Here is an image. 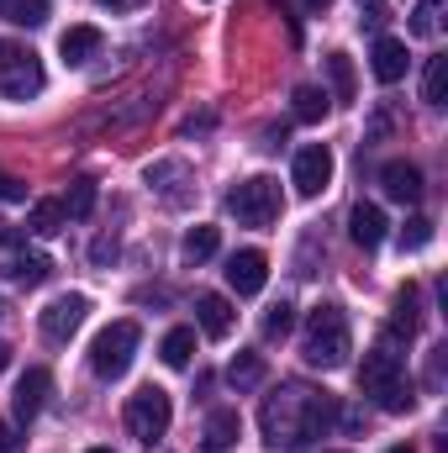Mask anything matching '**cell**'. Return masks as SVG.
Here are the masks:
<instances>
[{
	"label": "cell",
	"mask_w": 448,
	"mask_h": 453,
	"mask_svg": "<svg viewBox=\"0 0 448 453\" xmlns=\"http://www.w3.org/2000/svg\"><path fill=\"white\" fill-rule=\"evenodd\" d=\"M333 417L337 401L328 390H312V385H280L259 406V427H264L274 453H306L317 438H328Z\"/></svg>",
	"instance_id": "obj_1"
},
{
	"label": "cell",
	"mask_w": 448,
	"mask_h": 453,
	"mask_svg": "<svg viewBox=\"0 0 448 453\" xmlns=\"http://www.w3.org/2000/svg\"><path fill=\"white\" fill-rule=\"evenodd\" d=\"M359 390L380 406V411H390V417H401V411H412V380H406V364H401V353L390 348V342H380V348H369L364 353V364H359Z\"/></svg>",
	"instance_id": "obj_2"
},
{
	"label": "cell",
	"mask_w": 448,
	"mask_h": 453,
	"mask_svg": "<svg viewBox=\"0 0 448 453\" xmlns=\"http://www.w3.org/2000/svg\"><path fill=\"white\" fill-rule=\"evenodd\" d=\"M348 353H353L348 317H343V306L322 301V306L306 317V333H301V358H306L312 369H343V364H348Z\"/></svg>",
	"instance_id": "obj_3"
},
{
	"label": "cell",
	"mask_w": 448,
	"mask_h": 453,
	"mask_svg": "<svg viewBox=\"0 0 448 453\" xmlns=\"http://www.w3.org/2000/svg\"><path fill=\"white\" fill-rule=\"evenodd\" d=\"M280 180L269 174H253V180H237L227 190V211L237 217V226H274L280 222Z\"/></svg>",
	"instance_id": "obj_4"
},
{
	"label": "cell",
	"mask_w": 448,
	"mask_h": 453,
	"mask_svg": "<svg viewBox=\"0 0 448 453\" xmlns=\"http://www.w3.org/2000/svg\"><path fill=\"white\" fill-rule=\"evenodd\" d=\"M137 322H112V327H101L96 342H90V369H96V380H121L127 369H132V353H137Z\"/></svg>",
	"instance_id": "obj_5"
},
{
	"label": "cell",
	"mask_w": 448,
	"mask_h": 453,
	"mask_svg": "<svg viewBox=\"0 0 448 453\" xmlns=\"http://www.w3.org/2000/svg\"><path fill=\"white\" fill-rule=\"evenodd\" d=\"M169 417H174V406H169V390H158V385H143L121 411V422L137 443H158L169 433Z\"/></svg>",
	"instance_id": "obj_6"
},
{
	"label": "cell",
	"mask_w": 448,
	"mask_h": 453,
	"mask_svg": "<svg viewBox=\"0 0 448 453\" xmlns=\"http://www.w3.org/2000/svg\"><path fill=\"white\" fill-rule=\"evenodd\" d=\"M42 64L32 48H16V42H0V96L5 101H32L42 96Z\"/></svg>",
	"instance_id": "obj_7"
},
{
	"label": "cell",
	"mask_w": 448,
	"mask_h": 453,
	"mask_svg": "<svg viewBox=\"0 0 448 453\" xmlns=\"http://www.w3.org/2000/svg\"><path fill=\"white\" fill-rule=\"evenodd\" d=\"M290 185H296V196H306V201H317L328 185H333V148L328 142H306L301 153H296V169H290Z\"/></svg>",
	"instance_id": "obj_8"
},
{
	"label": "cell",
	"mask_w": 448,
	"mask_h": 453,
	"mask_svg": "<svg viewBox=\"0 0 448 453\" xmlns=\"http://www.w3.org/2000/svg\"><path fill=\"white\" fill-rule=\"evenodd\" d=\"M85 311H90V301H85V296H58V301H48V306H42L37 327H42V338H48V342H69L80 327H85Z\"/></svg>",
	"instance_id": "obj_9"
},
{
	"label": "cell",
	"mask_w": 448,
	"mask_h": 453,
	"mask_svg": "<svg viewBox=\"0 0 448 453\" xmlns=\"http://www.w3.org/2000/svg\"><path fill=\"white\" fill-rule=\"evenodd\" d=\"M264 280H269V258H264L259 248H243V253L227 258V285H232L237 296H259Z\"/></svg>",
	"instance_id": "obj_10"
},
{
	"label": "cell",
	"mask_w": 448,
	"mask_h": 453,
	"mask_svg": "<svg viewBox=\"0 0 448 453\" xmlns=\"http://www.w3.org/2000/svg\"><path fill=\"white\" fill-rule=\"evenodd\" d=\"M380 185H385V196L401 201V206H417V201H422V169L406 164V158H390V164L380 169Z\"/></svg>",
	"instance_id": "obj_11"
},
{
	"label": "cell",
	"mask_w": 448,
	"mask_h": 453,
	"mask_svg": "<svg viewBox=\"0 0 448 453\" xmlns=\"http://www.w3.org/2000/svg\"><path fill=\"white\" fill-rule=\"evenodd\" d=\"M48 390H53V374H48V369H27V374L16 380V401H11V411H16V422H32V417L42 411V401H48Z\"/></svg>",
	"instance_id": "obj_12"
},
{
	"label": "cell",
	"mask_w": 448,
	"mask_h": 453,
	"mask_svg": "<svg viewBox=\"0 0 448 453\" xmlns=\"http://www.w3.org/2000/svg\"><path fill=\"white\" fill-rule=\"evenodd\" d=\"M385 226H390V222H385V211H380V206H369V201H359V206L348 211V237H353L364 253H375V248L385 242Z\"/></svg>",
	"instance_id": "obj_13"
},
{
	"label": "cell",
	"mask_w": 448,
	"mask_h": 453,
	"mask_svg": "<svg viewBox=\"0 0 448 453\" xmlns=\"http://www.w3.org/2000/svg\"><path fill=\"white\" fill-rule=\"evenodd\" d=\"M369 69H375V80H380V85H396V80H406V42H401V37H375Z\"/></svg>",
	"instance_id": "obj_14"
},
{
	"label": "cell",
	"mask_w": 448,
	"mask_h": 453,
	"mask_svg": "<svg viewBox=\"0 0 448 453\" xmlns=\"http://www.w3.org/2000/svg\"><path fill=\"white\" fill-rule=\"evenodd\" d=\"M196 322H201V333H206V338L222 342L227 333H232V322H237V311H232V301H227V296H201V301H196Z\"/></svg>",
	"instance_id": "obj_15"
},
{
	"label": "cell",
	"mask_w": 448,
	"mask_h": 453,
	"mask_svg": "<svg viewBox=\"0 0 448 453\" xmlns=\"http://www.w3.org/2000/svg\"><path fill=\"white\" fill-rule=\"evenodd\" d=\"M101 42H106V37H101V27H69V32L58 37V53H64V64H74V69H80V64H90V58L101 53Z\"/></svg>",
	"instance_id": "obj_16"
},
{
	"label": "cell",
	"mask_w": 448,
	"mask_h": 453,
	"mask_svg": "<svg viewBox=\"0 0 448 453\" xmlns=\"http://www.w3.org/2000/svg\"><path fill=\"white\" fill-rule=\"evenodd\" d=\"M201 438H206V453H227L243 438V417H237L232 406H217V411L206 417V433H201Z\"/></svg>",
	"instance_id": "obj_17"
},
{
	"label": "cell",
	"mask_w": 448,
	"mask_h": 453,
	"mask_svg": "<svg viewBox=\"0 0 448 453\" xmlns=\"http://www.w3.org/2000/svg\"><path fill=\"white\" fill-rule=\"evenodd\" d=\"M290 111H296V121H322V116L333 111V96H328L322 85H296Z\"/></svg>",
	"instance_id": "obj_18"
},
{
	"label": "cell",
	"mask_w": 448,
	"mask_h": 453,
	"mask_svg": "<svg viewBox=\"0 0 448 453\" xmlns=\"http://www.w3.org/2000/svg\"><path fill=\"white\" fill-rule=\"evenodd\" d=\"M48 274H53V264H48L42 253H16V258L5 264V280H11V285H42Z\"/></svg>",
	"instance_id": "obj_19"
},
{
	"label": "cell",
	"mask_w": 448,
	"mask_h": 453,
	"mask_svg": "<svg viewBox=\"0 0 448 453\" xmlns=\"http://www.w3.org/2000/svg\"><path fill=\"white\" fill-rule=\"evenodd\" d=\"M227 380H232V390H259L264 385V353H237L227 364Z\"/></svg>",
	"instance_id": "obj_20"
},
{
	"label": "cell",
	"mask_w": 448,
	"mask_h": 453,
	"mask_svg": "<svg viewBox=\"0 0 448 453\" xmlns=\"http://www.w3.org/2000/svg\"><path fill=\"white\" fill-rule=\"evenodd\" d=\"M217 242H222V237H217V226H190V232H185V242H180V253H185V264H206V258H212V253H217Z\"/></svg>",
	"instance_id": "obj_21"
},
{
	"label": "cell",
	"mask_w": 448,
	"mask_h": 453,
	"mask_svg": "<svg viewBox=\"0 0 448 453\" xmlns=\"http://www.w3.org/2000/svg\"><path fill=\"white\" fill-rule=\"evenodd\" d=\"M190 353H196V327H174V333L164 338V348H158V358H164L169 369H185Z\"/></svg>",
	"instance_id": "obj_22"
},
{
	"label": "cell",
	"mask_w": 448,
	"mask_h": 453,
	"mask_svg": "<svg viewBox=\"0 0 448 453\" xmlns=\"http://www.w3.org/2000/svg\"><path fill=\"white\" fill-rule=\"evenodd\" d=\"M58 226H64V201H37V206H32L27 232H37V237H53Z\"/></svg>",
	"instance_id": "obj_23"
},
{
	"label": "cell",
	"mask_w": 448,
	"mask_h": 453,
	"mask_svg": "<svg viewBox=\"0 0 448 453\" xmlns=\"http://www.w3.org/2000/svg\"><path fill=\"white\" fill-rule=\"evenodd\" d=\"M90 211H96V185H90V180H74V185H69V196H64V217L85 222Z\"/></svg>",
	"instance_id": "obj_24"
},
{
	"label": "cell",
	"mask_w": 448,
	"mask_h": 453,
	"mask_svg": "<svg viewBox=\"0 0 448 453\" xmlns=\"http://www.w3.org/2000/svg\"><path fill=\"white\" fill-rule=\"evenodd\" d=\"M444 27V0H417L412 11V37H438Z\"/></svg>",
	"instance_id": "obj_25"
},
{
	"label": "cell",
	"mask_w": 448,
	"mask_h": 453,
	"mask_svg": "<svg viewBox=\"0 0 448 453\" xmlns=\"http://www.w3.org/2000/svg\"><path fill=\"white\" fill-rule=\"evenodd\" d=\"M328 80H333V101H353V64H348V53H328Z\"/></svg>",
	"instance_id": "obj_26"
},
{
	"label": "cell",
	"mask_w": 448,
	"mask_h": 453,
	"mask_svg": "<svg viewBox=\"0 0 448 453\" xmlns=\"http://www.w3.org/2000/svg\"><path fill=\"white\" fill-rule=\"evenodd\" d=\"M396 333H417V285H401L396 290Z\"/></svg>",
	"instance_id": "obj_27"
},
{
	"label": "cell",
	"mask_w": 448,
	"mask_h": 453,
	"mask_svg": "<svg viewBox=\"0 0 448 453\" xmlns=\"http://www.w3.org/2000/svg\"><path fill=\"white\" fill-rule=\"evenodd\" d=\"M444 80H448V58H428V74H422V101L428 106H444Z\"/></svg>",
	"instance_id": "obj_28"
},
{
	"label": "cell",
	"mask_w": 448,
	"mask_h": 453,
	"mask_svg": "<svg viewBox=\"0 0 448 453\" xmlns=\"http://www.w3.org/2000/svg\"><path fill=\"white\" fill-rule=\"evenodd\" d=\"M433 242V222L428 217H412V222L401 226V253H422Z\"/></svg>",
	"instance_id": "obj_29"
},
{
	"label": "cell",
	"mask_w": 448,
	"mask_h": 453,
	"mask_svg": "<svg viewBox=\"0 0 448 453\" xmlns=\"http://www.w3.org/2000/svg\"><path fill=\"white\" fill-rule=\"evenodd\" d=\"M290 322H296V306H290V301H274L269 317H264V338H285Z\"/></svg>",
	"instance_id": "obj_30"
},
{
	"label": "cell",
	"mask_w": 448,
	"mask_h": 453,
	"mask_svg": "<svg viewBox=\"0 0 448 453\" xmlns=\"http://www.w3.org/2000/svg\"><path fill=\"white\" fill-rule=\"evenodd\" d=\"M11 21L16 27H42L48 21V0H11Z\"/></svg>",
	"instance_id": "obj_31"
},
{
	"label": "cell",
	"mask_w": 448,
	"mask_h": 453,
	"mask_svg": "<svg viewBox=\"0 0 448 453\" xmlns=\"http://www.w3.org/2000/svg\"><path fill=\"white\" fill-rule=\"evenodd\" d=\"M90 258H96V264H112V258H116V237H96Z\"/></svg>",
	"instance_id": "obj_32"
},
{
	"label": "cell",
	"mask_w": 448,
	"mask_h": 453,
	"mask_svg": "<svg viewBox=\"0 0 448 453\" xmlns=\"http://www.w3.org/2000/svg\"><path fill=\"white\" fill-rule=\"evenodd\" d=\"M359 11H364V21H369V27H380V16H385V0H359Z\"/></svg>",
	"instance_id": "obj_33"
},
{
	"label": "cell",
	"mask_w": 448,
	"mask_h": 453,
	"mask_svg": "<svg viewBox=\"0 0 448 453\" xmlns=\"http://www.w3.org/2000/svg\"><path fill=\"white\" fill-rule=\"evenodd\" d=\"M27 190H21V180H11V174H0V201H21Z\"/></svg>",
	"instance_id": "obj_34"
},
{
	"label": "cell",
	"mask_w": 448,
	"mask_h": 453,
	"mask_svg": "<svg viewBox=\"0 0 448 453\" xmlns=\"http://www.w3.org/2000/svg\"><path fill=\"white\" fill-rule=\"evenodd\" d=\"M21 449V438H16V427L11 422H0V453H16Z\"/></svg>",
	"instance_id": "obj_35"
},
{
	"label": "cell",
	"mask_w": 448,
	"mask_h": 453,
	"mask_svg": "<svg viewBox=\"0 0 448 453\" xmlns=\"http://www.w3.org/2000/svg\"><path fill=\"white\" fill-rule=\"evenodd\" d=\"M11 242H16V232H11V226H0V248H11Z\"/></svg>",
	"instance_id": "obj_36"
},
{
	"label": "cell",
	"mask_w": 448,
	"mask_h": 453,
	"mask_svg": "<svg viewBox=\"0 0 448 453\" xmlns=\"http://www.w3.org/2000/svg\"><path fill=\"white\" fill-rule=\"evenodd\" d=\"M301 5H306V11H328V0H301Z\"/></svg>",
	"instance_id": "obj_37"
},
{
	"label": "cell",
	"mask_w": 448,
	"mask_h": 453,
	"mask_svg": "<svg viewBox=\"0 0 448 453\" xmlns=\"http://www.w3.org/2000/svg\"><path fill=\"white\" fill-rule=\"evenodd\" d=\"M5 364H11V348H5V342H0V374H5Z\"/></svg>",
	"instance_id": "obj_38"
},
{
	"label": "cell",
	"mask_w": 448,
	"mask_h": 453,
	"mask_svg": "<svg viewBox=\"0 0 448 453\" xmlns=\"http://www.w3.org/2000/svg\"><path fill=\"white\" fill-rule=\"evenodd\" d=\"M0 16H11V0H0Z\"/></svg>",
	"instance_id": "obj_39"
},
{
	"label": "cell",
	"mask_w": 448,
	"mask_h": 453,
	"mask_svg": "<svg viewBox=\"0 0 448 453\" xmlns=\"http://www.w3.org/2000/svg\"><path fill=\"white\" fill-rule=\"evenodd\" d=\"M101 5H132V0H101Z\"/></svg>",
	"instance_id": "obj_40"
},
{
	"label": "cell",
	"mask_w": 448,
	"mask_h": 453,
	"mask_svg": "<svg viewBox=\"0 0 448 453\" xmlns=\"http://www.w3.org/2000/svg\"><path fill=\"white\" fill-rule=\"evenodd\" d=\"M390 453H412V449H406V443H396V449H390Z\"/></svg>",
	"instance_id": "obj_41"
},
{
	"label": "cell",
	"mask_w": 448,
	"mask_h": 453,
	"mask_svg": "<svg viewBox=\"0 0 448 453\" xmlns=\"http://www.w3.org/2000/svg\"><path fill=\"white\" fill-rule=\"evenodd\" d=\"M90 453H112V449H90Z\"/></svg>",
	"instance_id": "obj_42"
},
{
	"label": "cell",
	"mask_w": 448,
	"mask_h": 453,
	"mask_svg": "<svg viewBox=\"0 0 448 453\" xmlns=\"http://www.w3.org/2000/svg\"><path fill=\"white\" fill-rule=\"evenodd\" d=\"M328 453H343V449H328Z\"/></svg>",
	"instance_id": "obj_43"
}]
</instances>
